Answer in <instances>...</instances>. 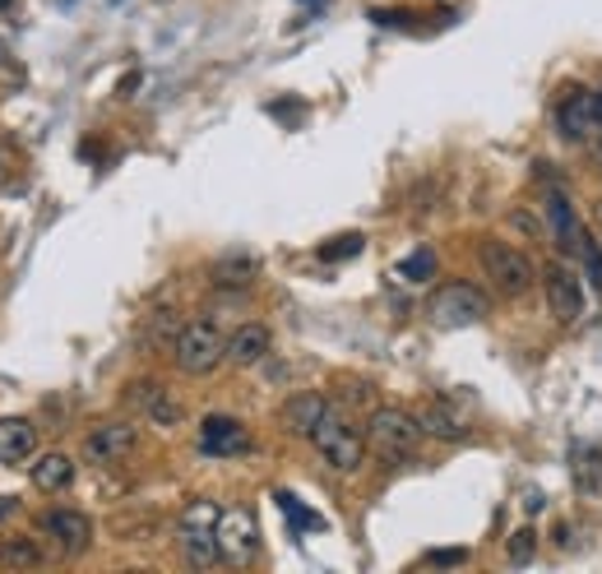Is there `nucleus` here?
Masks as SVG:
<instances>
[{
	"label": "nucleus",
	"instance_id": "nucleus-1",
	"mask_svg": "<svg viewBox=\"0 0 602 574\" xmlns=\"http://www.w3.org/2000/svg\"><path fill=\"white\" fill-rule=\"evenodd\" d=\"M310 445H316V454L329 463L333 473H357L366 463V450H371L366 435L357 431L343 412H333V408L320 417L316 427H310Z\"/></svg>",
	"mask_w": 602,
	"mask_h": 574
},
{
	"label": "nucleus",
	"instance_id": "nucleus-2",
	"mask_svg": "<svg viewBox=\"0 0 602 574\" xmlns=\"http://www.w3.org/2000/svg\"><path fill=\"white\" fill-rule=\"evenodd\" d=\"M422 435H427V431H422V422L413 412H404V408H375L371 422H366V445L381 459H390V463L413 459L417 445H422Z\"/></svg>",
	"mask_w": 602,
	"mask_h": 574
},
{
	"label": "nucleus",
	"instance_id": "nucleus-3",
	"mask_svg": "<svg viewBox=\"0 0 602 574\" xmlns=\"http://www.w3.org/2000/svg\"><path fill=\"white\" fill-rule=\"evenodd\" d=\"M172 362L186 375H209V371H218L222 362H228V339H222L209 320L182 324L176 329V339H172Z\"/></svg>",
	"mask_w": 602,
	"mask_h": 574
},
{
	"label": "nucleus",
	"instance_id": "nucleus-4",
	"mask_svg": "<svg viewBox=\"0 0 602 574\" xmlns=\"http://www.w3.org/2000/svg\"><path fill=\"white\" fill-rule=\"evenodd\" d=\"M478 260H482V274L496 283L501 297H524L528 287H533V278H538L533 260L524 251L510 246V241H501V236H486L482 246H478Z\"/></svg>",
	"mask_w": 602,
	"mask_h": 574
},
{
	"label": "nucleus",
	"instance_id": "nucleus-5",
	"mask_svg": "<svg viewBox=\"0 0 602 574\" xmlns=\"http://www.w3.org/2000/svg\"><path fill=\"white\" fill-rule=\"evenodd\" d=\"M427 316H431L440 329L482 324L486 316H492V297H486L478 283H445V287H436V292H431Z\"/></svg>",
	"mask_w": 602,
	"mask_h": 574
},
{
	"label": "nucleus",
	"instance_id": "nucleus-6",
	"mask_svg": "<svg viewBox=\"0 0 602 574\" xmlns=\"http://www.w3.org/2000/svg\"><path fill=\"white\" fill-rule=\"evenodd\" d=\"M579 278H584V274L566 269V264H547V274H543L547 306H551V316L561 324H574L579 316H584V283H579Z\"/></svg>",
	"mask_w": 602,
	"mask_h": 574
},
{
	"label": "nucleus",
	"instance_id": "nucleus-7",
	"mask_svg": "<svg viewBox=\"0 0 602 574\" xmlns=\"http://www.w3.org/2000/svg\"><path fill=\"white\" fill-rule=\"evenodd\" d=\"M37 528L65 551V556H79V551H88V542H94V523H88V515H79V510H47L37 519Z\"/></svg>",
	"mask_w": 602,
	"mask_h": 574
},
{
	"label": "nucleus",
	"instance_id": "nucleus-8",
	"mask_svg": "<svg viewBox=\"0 0 602 574\" xmlns=\"http://www.w3.org/2000/svg\"><path fill=\"white\" fill-rule=\"evenodd\" d=\"M135 440H140V431L130 422H102L84 435V459L88 463H121L130 450H135Z\"/></svg>",
	"mask_w": 602,
	"mask_h": 574
},
{
	"label": "nucleus",
	"instance_id": "nucleus-9",
	"mask_svg": "<svg viewBox=\"0 0 602 574\" xmlns=\"http://www.w3.org/2000/svg\"><path fill=\"white\" fill-rule=\"evenodd\" d=\"M543 213H547V232L556 241V251L561 255H579V236H584V228H579V218H574V205L566 200V190H547V200H543Z\"/></svg>",
	"mask_w": 602,
	"mask_h": 574
},
{
	"label": "nucleus",
	"instance_id": "nucleus-10",
	"mask_svg": "<svg viewBox=\"0 0 602 574\" xmlns=\"http://www.w3.org/2000/svg\"><path fill=\"white\" fill-rule=\"evenodd\" d=\"M251 445V435H247V427L237 422V417H205L199 422V450L205 454H214V459H228V454H241Z\"/></svg>",
	"mask_w": 602,
	"mask_h": 574
},
{
	"label": "nucleus",
	"instance_id": "nucleus-11",
	"mask_svg": "<svg viewBox=\"0 0 602 574\" xmlns=\"http://www.w3.org/2000/svg\"><path fill=\"white\" fill-rule=\"evenodd\" d=\"M37 454V427L29 417H0V463H24Z\"/></svg>",
	"mask_w": 602,
	"mask_h": 574
},
{
	"label": "nucleus",
	"instance_id": "nucleus-12",
	"mask_svg": "<svg viewBox=\"0 0 602 574\" xmlns=\"http://www.w3.org/2000/svg\"><path fill=\"white\" fill-rule=\"evenodd\" d=\"M417 422H422V431H427V435L445 440V445H459V440L468 435V422H463V412H459L455 404H445V399H431L427 408L417 412Z\"/></svg>",
	"mask_w": 602,
	"mask_h": 574
},
{
	"label": "nucleus",
	"instance_id": "nucleus-13",
	"mask_svg": "<svg viewBox=\"0 0 602 574\" xmlns=\"http://www.w3.org/2000/svg\"><path fill=\"white\" fill-rule=\"evenodd\" d=\"M130 404H140L149 412V422H158V427H176V422H182V404H176L172 394L163 385H153V380H135V385H130Z\"/></svg>",
	"mask_w": 602,
	"mask_h": 574
},
{
	"label": "nucleus",
	"instance_id": "nucleus-14",
	"mask_svg": "<svg viewBox=\"0 0 602 574\" xmlns=\"http://www.w3.org/2000/svg\"><path fill=\"white\" fill-rule=\"evenodd\" d=\"M270 347H274L270 329H264V324H241L237 334L228 339V362L232 366H260L264 357H270Z\"/></svg>",
	"mask_w": 602,
	"mask_h": 574
},
{
	"label": "nucleus",
	"instance_id": "nucleus-15",
	"mask_svg": "<svg viewBox=\"0 0 602 574\" xmlns=\"http://www.w3.org/2000/svg\"><path fill=\"white\" fill-rule=\"evenodd\" d=\"M556 121H561V135H566V140H589V135H598L589 88H579V93H570L561 107H556Z\"/></svg>",
	"mask_w": 602,
	"mask_h": 574
},
{
	"label": "nucleus",
	"instance_id": "nucleus-16",
	"mask_svg": "<svg viewBox=\"0 0 602 574\" xmlns=\"http://www.w3.org/2000/svg\"><path fill=\"white\" fill-rule=\"evenodd\" d=\"M218 542H222V556L228 561H251L255 556V523L247 515H222Z\"/></svg>",
	"mask_w": 602,
	"mask_h": 574
},
{
	"label": "nucleus",
	"instance_id": "nucleus-17",
	"mask_svg": "<svg viewBox=\"0 0 602 574\" xmlns=\"http://www.w3.org/2000/svg\"><path fill=\"white\" fill-rule=\"evenodd\" d=\"M182 556L195 570H209L222 561V542H218V528H182Z\"/></svg>",
	"mask_w": 602,
	"mask_h": 574
},
{
	"label": "nucleus",
	"instance_id": "nucleus-18",
	"mask_svg": "<svg viewBox=\"0 0 602 574\" xmlns=\"http://www.w3.org/2000/svg\"><path fill=\"white\" fill-rule=\"evenodd\" d=\"M70 482H75V463L65 459V454H42L33 463V487L37 492L61 496V492H70Z\"/></svg>",
	"mask_w": 602,
	"mask_h": 574
},
{
	"label": "nucleus",
	"instance_id": "nucleus-19",
	"mask_svg": "<svg viewBox=\"0 0 602 574\" xmlns=\"http://www.w3.org/2000/svg\"><path fill=\"white\" fill-rule=\"evenodd\" d=\"M325 412H329V404L320 399V394H297V399H287V408H283V422H287V431L310 435V427H316Z\"/></svg>",
	"mask_w": 602,
	"mask_h": 574
},
{
	"label": "nucleus",
	"instance_id": "nucleus-20",
	"mask_svg": "<svg viewBox=\"0 0 602 574\" xmlns=\"http://www.w3.org/2000/svg\"><path fill=\"white\" fill-rule=\"evenodd\" d=\"M574 487L579 492H598L602 487V450L598 445L574 454Z\"/></svg>",
	"mask_w": 602,
	"mask_h": 574
},
{
	"label": "nucleus",
	"instance_id": "nucleus-21",
	"mask_svg": "<svg viewBox=\"0 0 602 574\" xmlns=\"http://www.w3.org/2000/svg\"><path fill=\"white\" fill-rule=\"evenodd\" d=\"M579 274L589 278L593 292H602V241L598 236H579Z\"/></svg>",
	"mask_w": 602,
	"mask_h": 574
},
{
	"label": "nucleus",
	"instance_id": "nucleus-22",
	"mask_svg": "<svg viewBox=\"0 0 602 574\" xmlns=\"http://www.w3.org/2000/svg\"><path fill=\"white\" fill-rule=\"evenodd\" d=\"M436 274V255L431 251H413L408 260H398V278L404 283H427Z\"/></svg>",
	"mask_w": 602,
	"mask_h": 574
},
{
	"label": "nucleus",
	"instance_id": "nucleus-23",
	"mask_svg": "<svg viewBox=\"0 0 602 574\" xmlns=\"http://www.w3.org/2000/svg\"><path fill=\"white\" fill-rule=\"evenodd\" d=\"M274 500H278V510H283L287 519H293L297 533H302V528H325V519H320V515H306L293 492H274Z\"/></svg>",
	"mask_w": 602,
	"mask_h": 574
},
{
	"label": "nucleus",
	"instance_id": "nucleus-24",
	"mask_svg": "<svg viewBox=\"0 0 602 574\" xmlns=\"http://www.w3.org/2000/svg\"><path fill=\"white\" fill-rule=\"evenodd\" d=\"M362 246H366V236L362 232H348V236H333L329 246H320V260H352V255H362Z\"/></svg>",
	"mask_w": 602,
	"mask_h": 574
},
{
	"label": "nucleus",
	"instance_id": "nucleus-25",
	"mask_svg": "<svg viewBox=\"0 0 602 574\" xmlns=\"http://www.w3.org/2000/svg\"><path fill=\"white\" fill-rule=\"evenodd\" d=\"M42 551L33 542H0V565H37Z\"/></svg>",
	"mask_w": 602,
	"mask_h": 574
},
{
	"label": "nucleus",
	"instance_id": "nucleus-26",
	"mask_svg": "<svg viewBox=\"0 0 602 574\" xmlns=\"http://www.w3.org/2000/svg\"><path fill=\"white\" fill-rule=\"evenodd\" d=\"M255 274V260H228L218 264V283H251Z\"/></svg>",
	"mask_w": 602,
	"mask_h": 574
},
{
	"label": "nucleus",
	"instance_id": "nucleus-27",
	"mask_svg": "<svg viewBox=\"0 0 602 574\" xmlns=\"http://www.w3.org/2000/svg\"><path fill=\"white\" fill-rule=\"evenodd\" d=\"M533 547H538V538H533L528 528H524V533H515V542H510V565H528L533 561Z\"/></svg>",
	"mask_w": 602,
	"mask_h": 574
},
{
	"label": "nucleus",
	"instance_id": "nucleus-28",
	"mask_svg": "<svg viewBox=\"0 0 602 574\" xmlns=\"http://www.w3.org/2000/svg\"><path fill=\"white\" fill-rule=\"evenodd\" d=\"M10 515H19V496H0V523H6Z\"/></svg>",
	"mask_w": 602,
	"mask_h": 574
},
{
	"label": "nucleus",
	"instance_id": "nucleus-29",
	"mask_svg": "<svg viewBox=\"0 0 602 574\" xmlns=\"http://www.w3.org/2000/svg\"><path fill=\"white\" fill-rule=\"evenodd\" d=\"M463 561V551H436L431 556V565H459Z\"/></svg>",
	"mask_w": 602,
	"mask_h": 574
},
{
	"label": "nucleus",
	"instance_id": "nucleus-30",
	"mask_svg": "<svg viewBox=\"0 0 602 574\" xmlns=\"http://www.w3.org/2000/svg\"><path fill=\"white\" fill-rule=\"evenodd\" d=\"M589 102H593V121H598V130H602V88H593Z\"/></svg>",
	"mask_w": 602,
	"mask_h": 574
},
{
	"label": "nucleus",
	"instance_id": "nucleus-31",
	"mask_svg": "<svg viewBox=\"0 0 602 574\" xmlns=\"http://www.w3.org/2000/svg\"><path fill=\"white\" fill-rule=\"evenodd\" d=\"M593 223H598V236H602V200L593 205Z\"/></svg>",
	"mask_w": 602,
	"mask_h": 574
},
{
	"label": "nucleus",
	"instance_id": "nucleus-32",
	"mask_svg": "<svg viewBox=\"0 0 602 574\" xmlns=\"http://www.w3.org/2000/svg\"><path fill=\"white\" fill-rule=\"evenodd\" d=\"M0 181H6V158H0Z\"/></svg>",
	"mask_w": 602,
	"mask_h": 574
},
{
	"label": "nucleus",
	"instance_id": "nucleus-33",
	"mask_svg": "<svg viewBox=\"0 0 602 574\" xmlns=\"http://www.w3.org/2000/svg\"><path fill=\"white\" fill-rule=\"evenodd\" d=\"M6 5H10V0H0V10H6Z\"/></svg>",
	"mask_w": 602,
	"mask_h": 574
}]
</instances>
